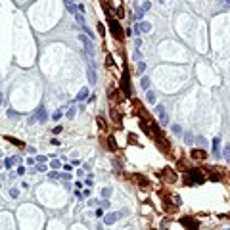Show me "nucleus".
Segmentation results:
<instances>
[{
    "label": "nucleus",
    "instance_id": "1",
    "mask_svg": "<svg viewBox=\"0 0 230 230\" xmlns=\"http://www.w3.org/2000/svg\"><path fill=\"white\" fill-rule=\"evenodd\" d=\"M188 176H190V182H196V184H203L205 182V175L199 169H190Z\"/></svg>",
    "mask_w": 230,
    "mask_h": 230
},
{
    "label": "nucleus",
    "instance_id": "2",
    "mask_svg": "<svg viewBox=\"0 0 230 230\" xmlns=\"http://www.w3.org/2000/svg\"><path fill=\"white\" fill-rule=\"evenodd\" d=\"M180 224H182L184 228H188V230H198V228H199V224H198V222L194 221L192 217H182V219H180Z\"/></svg>",
    "mask_w": 230,
    "mask_h": 230
},
{
    "label": "nucleus",
    "instance_id": "3",
    "mask_svg": "<svg viewBox=\"0 0 230 230\" xmlns=\"http://www.w3.org/2000/svg\"><path fill=\"white\" fill-rule=\"evenodd\" d=\"M152 31V23L150 21H138L134 25V33H150Z\"/></svg>",
    "mask_w": 230,
    "mask_h": 230
},
{
    "label": "nucleus",
    "instance_id": "4",
    "mask_svg": "<svg viewBox=\"0 0 230 230\" xmlns=\"http://www.w3.org/2000/svg\"><path fill=\"white\" fill-rule=\"evenodd\" d=\"M121 217H123V213H107L106 217H104V222L109 226V224H115V222H117Z\"/></svg>",
    "mask_w": 230,
    "mask_h": 230
},
{
    "label": "nucleus",
    "instance_id": "5",
    "mask_svg": "<svg viewBox=\"0 0 230 230\" xmlns=\"http://www.w3.org/2000/svg\"><path fill=\"white\" fill-rule=\"evenodd\" d=\"M109 29H111V33H113L115 39H121V37H123V31H121V27H119V23H117L115 19L109 21Z\"/></svg>",
    "mask_w": 230,
    "mask_h": 230
},
{
    "label": "nucleus",
    "instance_id": "6",
    "mask_svg": "<svg viewBox=\"0 0 230 230\" xmlns=\"http://www.w3.org/2000/svg\"><path fill=\"white\" fill-rule=\"evenodd\" d=\"M79 39H81V42L84 44V48H86V52H88V56H92V42H90V39H88V35H79Z\"/></svg>",
    "mask_w": 230,
    "mask_h": 230
},
{
    "label": "nucleus",
    "instance_id": "7",
    "mask_svg": "<svg viewBox=\"0 0 230 230\" xmlns=\"http://www.w3.org/2000/svg\"><path fill=\"white\" fill-rule=\"evenodd\" d=\"M155 111H157V115H159V119H161V125H167V113H165V107L163 106H157Z\"/></svg>",
    "mask_w": 230,
    "mask_h": 230
},
{
    "label": "nucleus",
    "instance_id": "8",
    "mask_svg": "<svg viewBox=\"0 0 230 230\" xmlns=\"http://www.w3.org/2000/svg\"><path fill=\"white\" fill-rule=\"evenodd\" d=\"M213 154H215V157L221 155V138H219V136H215V138H213Z\"/></svg>",
    "mask_w": 230,
    "mask_h": 230
},
{
    "label": "nucleus",
    "instance_id": "9",
    "mask_svg": "<svg viewBox=\"0 0 230 230\" xmlns=\"http://www.w3.org/2000/svg\"><path fill=\"white\" fill-rule=\"evenodd\" d=\"M123 90H125V94H131V83H128V73L127 71L123 73Z\"/></svg>",
    "mask_w": 230,
    "mask_h": 230
},
{
    "label": "nucleus",
    "instance_id": "10",
    "mask_svg": "<svg viewBox=\"0 0 230 230\" xmlns=\"http://www.w3.org/2000/svg\"><path fill=\"white\" fill-rule=\"evenodd\" d=\"M86 98H88V88H81V90H79L77 92V102H83V100H86Z\"/></svg>",
    "mask_w": 230,
    "mask_h": 230
},
{
    "label": "nucleus",
    "instance_id": "11",
    "mask_svg": "<svg viewBox=\"0 0 230 230\" xmlns=\"http://www.w3.org/2000/svg\"><path fill=\"white\" fill-rule=\"evenodd\" d=\"M88 81H90V84H96V69H94V65L88 67Z\"/></svg>",
    "mask_w": 230,
    "mask_h": 230
},
{
    "label": "nucleus",
    "instance_id": "12",
    "mask_svg": "<svg viewBox=\"0 0 230 230\" xmlns=\"http://www.w3.org/2000/svg\"><path fill=\"white\" fill-rule=\"evenodd\" d=\"M75 19H77V25H79V27H84V25H86V23H84V17H83V13H81V12H77V13H75Z\"/></svg>",
    "mask_w": 230,
    "mask_h": 230
},
{
    "label": "nucleus",
    "instance_id": "13",
    "mask_svg": "<svg viewBox=\"0 0 230 230\" xmlns=\"http://www.w3.org/2000/svg\"><path fill=\"white\" fill-rule=\"evenodd\" d=\"M35 121H46V111H44V107H40L39 113H37V117H35Z\"/></svg>",
    "mask_w": 230,
    "mask_h": 230
},
{
    "label": "nucleus",
    "instance_id": "14",
    "mask_svg": "<svg viewBox=\"0 0 230 230\" xmlns=\"http://www.w3.org/2000/svg\"><path fill=\"white\" fill-rule=\"evenodd\" d=\"M146 100L150 104H155V100H157V96H155V92H152V90H148V94H146Z\"/></svg>",
    "mask_w": 230,
    "mask_h": 230
},
{
    "label": "nucleus",
    "instance_id": "15",
    "mask_svg": "<svg viewBox=\"0 0 230 230\" xmlns=\"http://www.w3.org/2000/svg\"><path fill=\"white\" fill-rule=\"evenodd\" d=\"M144 12H146L144 8H136V10H134V17L138 19V21H142V17H144Z\"/></svg>",
    "mask_w": 230,
    "mask_h": 230
},
{
    "label": "nucleus",
    "instance_id": "16",
    "mask_svg": "<svg viewBox=\"0 0 230 230\" xmlns=\"http://www.w3.org/2000/svg\"><path fill=\"white\" fill-rule=\"evenodd\" d=\"M140 86H142L144 90H148V88H150V79H148V77H142V81H140Z\"/></svg>",
    "mask_w": 230,
    "mask_h": 230
},
{
    "label": "nucleus",
    "instance_id": "17",
    "mask_svg": "<svg viewBox=\"0 0 230 230\" xmlns=\"http://www.w3.org/2000/svg\"><path fill=\"white\" fill-rule=\"evenodd\" d=\"M196 144L198 146H207V138L205 136H196Z\"/></svg>",
    "mask_w": 230,
    "mask_h": 230
},
{
    "label": "nucleus",
    "instance_id": "18",
    "mask_svg": "<svg viewBox=\"0 0 230 230\" xmlns=\"http://www.w3.org/2000/svg\"><path fill=\"white\" fill-rule=\"evenodd\" d=\"M222 157H224V161H228V163H230V144L224 148V152H222Z\"/></svg>",
    "mask_w": 230,
    "mask_h": 230
},
{
    "label": "nucleus",
    "instance_id": "19",
    "mask_svg": "<svg viewBox=\"0 0 230 230\" xmlns=\"http://www.w3.org/2000/svg\"><path fill=\"white\" fill-rule=\"evenodd\" d=\"M109 196H111V188H109V186L102 188V198H109Z\"/></svg>",
    "mask_w": 230,
    "mask_h": 230
},
{
    "label": "nucleus",
    "instance_id": "20",
    "mask_svg": "<svg viewBox=\"0 0 230 230\" xmlns=\"http://www.w3.org/2000/svg\"><path fill=\"white\" fill-rule=\"evenodd\" d=\"M60 161H58V159H54V161H50V167H52V169H60Z\"/></svg>",
    "mask_w": 230,
    "mask_h": 230
},
{
    "label": "nucleus",
    "instance_id": "21",
    "mask_svg": "<svg viewBox=\"0 0 230 230\" xmlns=\"http://www.w3.org/2000/svg\"><path fill=\"white\" fill-rule=\"evenodd\" d=\"M184 138H186V142H188V144H194V136H192L190 132H186V134H184Z\"/></svg>",
    "mask_w": 230,
    "mask_h": 230
},
{
    "label": "nucleus",
    "instance_id": "22",
    "mask_svg": "<svg viewBox=\"0 0 230 230\" xmlns=\"http://www.w3.org/2000/svg\"><path fill=\"white\" fill-rule=\"evenodd\" d=\"M17 115H19V113H17V111H13V109L8 111V117H10V119H17Z\"/></svg>",
    "mask_w": 230,
    "mask_h": 230
},
{
    "label": "nucleus",
    "instance_id": "23",
    "mask_svg": "<svg viewBox=\"0 0 230 230\" xmlns=\"http://www.w3.org/2000/svg\"><path fill=\"white\" fill-rule=\"evenodd\" d=\"M144 71H146V63L140 61V63H138V73H144Z\"/></svg>",
    "mask_w": 230,
    "mask_h": 230
},
{
    "label": "nucleus",
    "instance_id": "24",
    "mask_svg": "<svg viewBox=\"0 0 230 230\" xmlns=\"http://www.w3.org/2000/svg\"><path fill=\"white\" fill-rule=\"evenodd\" d=\"M60 117H61V111H60V109H58V111H54L52 119H54V121H60Z\"/></svg>",
    "mask_w": 230,
    "mask_h": 230
},
{
    "label": "nucleus",
    "instance_id": "25",
    "mask_svg": "<svg viewBox=\"0 0 230 230\" xmlns=\"http://www.w3.org/2000/svg\"><path fill=\"white\" fill-rule=\"evenodd\" d=\"M10 196H12V198H17V196H19V190H17V188H12V190H10Z\"/></svg>",
    "mask_w": 230,
    "mask_h": 230
},
{
    "label": "nucleus",
    "instance_id": "26",
    "mask_svg": "<svg viewBox=\"0 0 230 230\" xmlns=\"http://www.w3.org/2000/svg\"><path fill=\"white\" fill-rule=\"evenodd\" d=\"M67 117H69V119H73V117H75V107H69V111H67Z\"/></svg>",
    "mask_w": 230,
    "mask_h": 230
},
{
    "label": "nucleus",
    "instance_id": "27",
    "mask_svg": "<svg viewBox=\"0 0 230 230\" xmlns=\"http://www.w3.org/2000/svg\"><path fill=\"white\" fill-rule=\"evenodd\" d=\"M172 132H175V134H180V132H182V128L178 127V125H172Z\"/></svg>",
    "mask_w": 230,
    "mask_h": 230
},
{
    "label": "nucleus",
    "instance_id": "28",
    "mask_svg": "<svg viewBox=\"0 0 230 230\" xmlns=\"http://www.w3.org/2000/svg\"><path fill=\"white\" fill-rule=\"evenodd\" d=\"M48 178H52V180H56V178H60V175H58L56 171H52V172H50V175H48Z\"/></svg>",
    "mask_w": 230,
    "mask_h": 230
},
{
    "label": "nucleus",
    "instance_id": "29",
    "mask_svg": "<svg viewBox=\"0 0 230 230\" xmlns=\"http://www.w3.org/2000/svg\"><path fill=\"white\" fill-rule=\"evenodd\" d=\"M111 115H113V121H117V123H119V121H121V117H119V113L115 111V109L111 111Z\"/></svg>",
    "mask_w": 230,
    "mask_h": 230
},
{
    "label": "nucleus",
    "instance_id": "30",
    "mask_svg": "<svg viewBox=\"0 0 230 230\" xmlns=\"http://www.w3.org/2000/svg\"><path fill=\"white\" fill-rule=\"evenodd\" d=\"M37 163H46V157L44 155H39L37 157Z\"/></svg>",
    "mask_w": 230,
    "mask_h": 230
},
{
    "label": "nucleus",
    "instance_id": "31",
    "mask_svg": "<svg viewBox=\"0 0 230 230\" xmlns=\"http://www.w3.org/2000/svg\"><path fill=\"white\" fill-rule=\"evenodd\" d=\"M61 176H63V180H71V178H73V176H71V175H69V172H63V175H61Z\"/></svg>",
    "mask_w": 230,
    "mask_h": 230
},
{
    "label": "nucleus",
    "instance_id": "32",
    "mask_svg": "<svg viewBox=\"0 0 230 230\" xmlns=\"http://www.w3.org/2000/svg\"><path fill=\"white\" fill-rule=\"evenodd\" d=\"M25 163H27V165H35V163H37V159H33V157H29V159H27Z\"/></svg>",
    "mask_w": 230,
    "mask_h": 230
},
{
    "label": "nucleus",
    "instance_id": "33",
    "mask_svg": "<svg viewBox=\"0 0 230 230\" xmlns=\"http://www.w3.org/2000/svg\"><path fill=\"white\" fill-rule=\"evenodd\" d=\"M142 8H144V10H146V12H148L150 8H152V4H150V2H144V6H142Z\"/></svg>",
    "mask_w": 230,
    "mask_h": 230
},
{
    "label": "nucleus",
    "instance_id": "34",
    "mask_svg": "<svg viewBox=\"0 0 230 230\" xmlns=\"http://www.w3.org/2000/svg\"><path fill=\"white\" fill-rule=\"evenodd\" d=\"M140 44H142V40H140V39H136V40H134V46H136V48H140Z\"/></svg>",
    "mask_w": 230,
    "mask_h": 230
},
{
    "label": "nucleus",
    "instance_id": "35",
    "mask_svg": "<svg viewBox=\"0 0 230 230\" xmlns=\"http://www.w3.org/2000/svg\"><path fill=\"white\" fill-rule=\"evenodd\" d=\"M52 132H54V134H60V132H61V127H56Z\"/></svg>",
    "mask_w": 230,
    "mask_h": 230
},
{
    "label": "nucleus",
    "instance_id": "36",
    "mask_svg": "<svg viewBox=\"0 0 230 230\" xmlns=\"http://www.w3.org/2000/svg\"><path fill=\"white\" fill-rule=\"evenodd\" d=\"M92 182H94L92 178H86V180H84V184H86V186H92Z\"/></svg>",
    "mask_w": 230,
    "mask_h": 230
},
{
    "label": "nucleus",
    "instance_id": "37",
    "mask_svg": "<svg viewBox=\"0 0 230 230\" xmlns=\"http://www.w3.org/2000/svg\"><path fill=\"white\" fill-rule=\"evenodd\" d=\"M65 2V6H69V4H75V0H63Z\"/></svg>",
    "mask_w": 230,
    "mask_h": 230
},
{
    "label": "nucleus",
    "instance_id": "38",
    "mask_svg": "<svg viewBox=\"0 0 230 230\" xmlns=\"http://www.w3.org/2000/svg\"><path fill=\"white\" fill-rule=\"evenodd\" d=\"M222 2H224L226 6H230V0H222Z\"/></svg>",
    "mask_w": 230,
    "mask_h": 230
},
{
    "label": "nucleus",
    "instance_id": "39",
    "mask_svg": "<svg viewBox=\"0 0 230 230\" xmlns=\"http://www.w3.org/2000/svg\"><path fill=\"white\" fill-rule=\"evenodd\" d=\"M226 230H230V228H226Z\"/></svg>",
    "mask_w": 230,
    "mask_h": 230
}]
</instances>
